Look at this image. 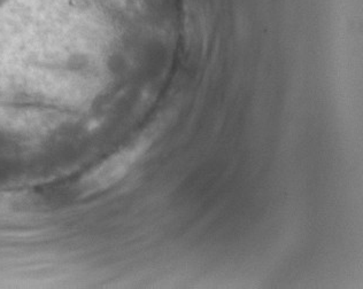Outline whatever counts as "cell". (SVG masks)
Returning <instances> with one entry per match:
<instances>
[{
	"mask_svg": "<svg viewBox=\"0 0 363 289\" xmlns=\"http://www.w3.org/2000/svg\"><path fill=\"white\" fill-rule=\"evenodd\" d=\"M146 148V142H137L123 148L103 163H100L99 166H96L79 181V194L83 198H88L118 184L130 171L133 164L142 157Z\"/></svg>",
	"mask_w": 363,
	"mask_h": 289,
	"instance_id": "cell-1",
	"label": "cell"
}]
</instances>
